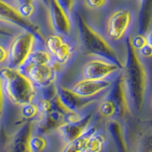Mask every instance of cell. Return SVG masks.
Returning <instances> with one entry per match:
<instances>
[{"instance_id": "5bb4252c", "label": "cell", "mask_w": 152, "mask_h": 152, "mask_svg": "<svg viewBox=\"0 0 152 152\" xmlns=\"http://www.w3.org/2000/svg\"><path fill=\"white\" fill-rule=\"evenodd\" d=\"M107 98L111 100L112 103L114 104V106L116 107V115L118 117L123 118L129 112L123 75H121L115 81V83L112 86V88L109 91Z\"/></svg>"}, {"instance_id": "d4e9b609", "label": "cell", "mask_w": 152, "mask_h": 152, "mask_svg": "<svg viewBox=\"0 0 152 152\" xmlns=\"http://www.w3.org/2000/svg\"><path fill=\"white\" fill-rule=\"evenodd\" d=\"M16 9L19 11V12L27 19H30V17L33 15V13H34V11H35L34 4H33L32 1H30V0L19 2V5Z\"/></svg>"}, {"instance_id": "603a6c76", "label": "cell", "mask_w": 152, "mask_h": 152, "mask_svg": "<svg viewBox=\"0 0 152 152\" xmlns=\"http://www.w3.org/2000/svg\"><path fill=\"white\" fill-rule=\"evenodd\" d=\"M98 111L100 115L104 118H110L114 115H116V107L114 106L111 100L106 97V99L100 104Z\"/></svg>"}, {"instance_id": "7c38bea8", "label": "cell", "mask_w": 152, "mask_h": 152, "mask_svg": "<svg viewBox=\"0 0 152 152\" xmlns=\"http://www.w3.org/2000/svg\"><path fill=\"white\" fill-rule=\"evenodd\" d=\"M112 86L111 82L108 80H90V79H83L78 81L71 90L74 91L79 96L88 99L100 92L109 88Z\"/></svg>"}, {"instance_id": "277c9868", "label": "cell", "mask_w": 152, "mask_h": 152, "mask_svg": "<svg viewBox=\"0 0 152 152\" xmlns=\"http://www.w3.org/2000/svg\"><path fill=\"white\" fill-rule=\"evenodd\" d=\"M35 36L28 31H22L13 38L9 50L10 68L20 69L26 65L33 51Z\"/></svg>"}, {"instance_id": "9a60e30c", "label": "cell", "mask_w": 152, "mask_h": 152, "mask_svg": "<svg viewBox=\"0 0 152 152\" xmlns=\"http://www.w3.org/2000/svg\"><path fill=\"white\" fill-rule=\"evenodd\" d=\"M91 119H92V114L89 113L82 117V119L77 123L65 124V125L58 128V131L61 137L63 138V140L66 144L76 140L88 129V127L90 122H91Z\"/></svg>"}, {"instance_id": "ffe728a7", "label": "cell", "mask_w": 152, "mask_h": 152, "mask_svg": "<svg viewBox=\"0 0 152 152\" xmlns=\"http://www.w3.org/2000/svg\"><path fill=\"white\" fill-rule=\"evenodd\" d=\"M104 142H106V139L102 134H99L97 132L94 133L88 141L85 152H102Z\"/></svg>"}, {"instance_id": "4316f807", "label": "cell", "mask_w": 152, "mask_h": 152, "mask_svg": "<svg viewBox=\"0 0 152 152\" xmlns=\"http://www.w3.org/2000/svg\"><path fill=\"white\" fill-rule=\"evenodd\" d=\"M132 42V46L135 50H141L142 49L146 44H147V38L145 35L142 34H137L134 39H131Z\"/></svg>"}, {"instance_id": "9c48e42d", "label": "cell", "mask_w": 152, "mask_h": 152, "mask_svg": "<svg viewBox=\"0 0 152 152\" xmlns=\"http://www.w3.org/2000/svg\"><path fill=\"white\" fill-rule=\"evenodd\" d=\"M25 75H27L34 86H38L41 88L53 85L56 80L55 70L51 65L36 66L28 62V66L25 69Z\"/></svg>"}, {"instance_id": "52a82bcc", "label": "cell", "mask_w": 152, "mask_h": 152, "mask_svg": "<svg viewBox=\"0 0 152 152\" xmlns=\"http://www.w3.org/2000/svg\"><path fill=\"white\" fill-rule=\"evenodd\" d=\"M131 23V13L128 10H118L108 18L107 31L112 40H120L126 32Z\"/></svg>"}, {"instance_id": "83f0119b", "label": "cell", "mask_w": 152, "mask_h": 152, "mask_svg": "<svg viewBox=\"0 0 152 152\" xmlns=\"http://www.w3.org/2000/svg\"><path fill=\"white\" fill-rule=\"evenodd\" d=\"M107 1L104 0H88L86 1V4L91 9H100L103 8L104 5H107Z\"/></svg>"}, {"instance_id": "30bf717a", "label": "cell", "mask_w": 152, "mask_h": 152, "mask_svg": "<svg viewBox=\"0 0 152 152\" xmlns=\"http://www.w3.org/2000/svg\"><path fill=\"white\" fill-rule=\"evenodd\" d=\"M119 66L102 59L90 60L84 68L85 79L106 80L107 77L117 71Z\"/></svg>"}, {"instance_id": "f1b7e54d", "label": "cell", "mask_w": 152, "mask_h": 152, "mask_svg": "<svg viewBox=\"0 0 152 152\" xmlns=\"http://www.w3.org/2000/svg\"><path fill=\"white\" fill-rule=\"evenodd\" d=\"M9 61V50L0 45V64Z\"/></svg>"}, {"instance_id": "e0dca14e", "label": "cell", "mask_w": 152, "mask_h": 152, "mask_svg": "<svg viewBox=\"0 0 152 152\" xmlns=\"http://www.w3.org/2000/svg\"><path fill=\"white\" fill-rule=\"evenodd\" d=\"M96 132L97 131L95 127L89 128V129L86 131L81 137L69 142V144H66L61 152H85V148H86V145H87L88 141L89 140V138Z\"/></svg>"}, {"instance_id": "5b68a950", "label": "cell", "mask_w": 152, "mask_h": 152, "mask_svg": "<svg viewBox=\"0 0 152 152\" xmlns=\"http://www.w3.org/2000/svg\"><path fill=\"white\" fill-rule=\"evenodd\" d=\"M0 21L22 28L24 31H28L35 36L36 40L44 43L46 38L41 32L40 28L30 19L24 17L18 10L5 1H0Z\"/></svg>"}, {"instance_id": "ba28073f", "label": "cell", "mask_w": 152, "mask_h": 152, "mask_svg": "<svg viewBox=\"0 0 152 152\" xmlns=\"http://www.w3.org/2000/svg\"><path fill=\"white\" fill-rule=\"evenodd\" d=\"M50 16V23L53 31L58 35H69L71 31V23L68 13L61 6L59 1L51 0L48 2Z\"/></svg>"}, {"instance_id": "2e32d148", "label": "cell", "mask_w": 152, "mask_h": 152, "mask_svg": "<svg viewBox=\"0 0 152 152\" xmlns=\"http://www.w3.org/2000/svg\"><path fill=\"white\" fill-rule=\"evenodd\" d=\"M139 14V33L145 35L152 18V1H142Z\"/></svg>"}, {"instance_id": "4dcf8cb0", "label": "cell", "mask_w": 152, "mask_h": 152, "mask_svg": "<svg viewBox=\"0 0 152 152\" xmlns=\"http://www.w3.org/2000/svg\"><path fill=\"white\" fill-rule=\"evenodd\" d=\"M140 51H141V53H142V56L147 57V58L152 57V48L148 44H146L144 48H142V49H141Z\"/></svg>"}, {"instance_id": "8992f818", "label": "cell", "mask_w": 152, "mask_h": 152, "mask_svg": "<svg viewBox=\"0 0 152 152\" xmlns=\"http://www.w3.org/2000/svg\"><path fill=\"white\" fill-rule=\"evenodd\" d=\"M71 112L60 102L58 97L51 99V108L49 111L38 114V130L42 134H48L66 124V118Z\"/></svg>"}, {"instance_id": "cb8c5ba5", "label": "cell", "mask_w": 152, "mask_h": 152, "mask_svg": "<svg viewBox=\"0 0 152 152\" xmlns=\"http://www.w3.org/2000/svg\"><path fill=\"white\" fill-rule=\"evenodd\" d=\"M20 114L22 118H24L27 121H33V119L38 116L39 114V108L37 104H34L33 103L22 106L20 108Z\"/></svg>"}, {"instance_id": "8fae6325", "label": "cell", "mask_w": 152, "mask_h": 152, "mask_svg": "<svg viewBox=\"0 0 152 152\" xmlns=\"http://www.w3.org/2000/svg\"><path fill=\"white\" fill-rule=\"evenodd\" d=\"M33 121H27L14 133L10 142L9 152H32L30 140L32 136Z\"/></svg>"}, {"instance_id": "6da1fadb", "label": "cell", "mask_w": 152, "mask_h": 152, "mask_svg": "<svg viewBox=\"0 0 152 152\" xmlns=\"http://www.w3.org/2000/svg\"><path fill=\"white\" fill-rule=\"evenodd\" d=\"M126 59L124 64V83L130 100L137 109H140L144 103L145 92V70L141 63L136 50L132 46L131 38L126 40Z\"/></svg>"}, {"instance_id": "836d02e7", "label": "cell", "mask_w": 152, "mask_h": 152, "mask_svg": "<svg viewBox=\"0 0 152 152\" xmlns=\"http://www.w3.org/2000/svg\"><path fill=\"white\" fill-rule=\"evenodd\" d=\"M0 35L5 36V37H12V36H13V34L11 31L6 30V28H2V27H0Z\"/></svg>"}, {"instance_id": "4fadbf2b", "label": "cell", "mask_w": 152, "mask_h": 152, "mask_svg": "<svg viewBox=\"0 0 152 152\" xmlns=\"http://www.w3.org/2000/svg\"><path fill=\"white\" fill-rule=\"evenodd\" d=\"M57 97L69 110L75 112H78V110H81L94 102V100L79 96L70 88H65L63 86H57Z\"/></svg>"}, {"instance_id": "484cf974", "label": "cell", "mask_w": 152, "mask_h": 152, "mask_svg": "<svg viewBox=\"0 0 152 152\" xmlns=\"http://www.w3.org/2000/svg\"><path fill=\"white\" fill-rule=\"evenodd\" d=\"M48 145L47 140L42 136H31L30 146L32 152H43Z\"/></svg>"}, {"instance_id": "7a4b0ae2", "label": "cell", "mask_w": 152, "mask_h": 152, "mask_svg": "<svg viewBox=\"0 0 152 152\" xmlns=\"http://www.w3.org/2000/svg\"><path fill=\"white\" fill-rule=\"evenodd\" d=\"M0 79L9 100L16 106L22 107L33 102L36 95L35 86L20 69L10 66L0 69Z\"/></svg>"}, {"instance_id": "44dd1931", "label": "cell", "mask_w": 152, "mask_h": 152, "mask_svg": "<svg viewBox=\"0 0 152 152\" xmlns=\"http://www.w3.org/2000/svg\"><path fill=\"white\" fill-rule=\"evenodd\" d=\"M72 51H73L72 47L65 42L64 44L55 51V53L53 55L55 57L57 63H59L61 65V64L66 63V62L70 59L71 55H72Z\"/></svg>"}, {"instance_id": "e575fe53", "label": "cell", "mask_w": 152, "mask_h": 152, "mask_svg": "<svg viewBox=\"0 0 152 152\" xmlns=\"http://www.w3.org/2000/svg\"><path fill=\"white\" fill-rule=\"evenodd\" d=\"M146 38H147V44L152 48V31L148 33V36Z\"/></svg>"}, {"instance_id": "d6986e66", "label": "cell", "mask_w": 152, "mask_h": 152, "mask_svg": "<svg viewBox=\"0 0 152 152\" xmlns=\"http://www.w3.org/2000/svg\"><path fill=\"white\" fill-rule=\"evenodd\" d=\"M28 62L36 66L50 65L51 54L48 50H33L31 52V54L30 55V58H28Z\"/></svg>"}, {"instance_id": "1f68e13d", "label": "cell", "mask_w": 152, "mask_h": 152, "mask_svg": "<svg viewBox=\"0 0 152 152\" xmlns=\"http://www.w3.org/2000/svg\"><path fill=\"white\" fill-rule=\"evenodd\" d=\"M142 140L144 141L147 145H149L152 148V130L145 134L144 137H142Z\"/></svg>"}, {"instance_id": "d6a6232c", "label": "cell", "mask_w": 152, "mask_h": 152, "mask_svg": "<svg viewBox=\"0 0 152 152\" xmlns=\"http://www.w3.org/2000/svg\"><path fill=\"white\" fill-rule=\"evenodd\" d=\"M59 3L61 4V6L64 8V10L66 12V11H70L71 8H72V5L74 4V2L72 1H59Z\"/></svg>"}, {"instance_id": "7402d4cb", "label": "cell", "mask_w": 152, "mask_h": 152, "mask_svg": "<svg viewBox=\"0 0 152 152\" xmlns=\"http://www.w3.org/2000/svg\"><path fill=\"white\" fill-rule=\"evenodd\" d=\"M64 43H65L64 39L62 38L61 35H58V34L50 35L48 38H46V40H45V45L48 49V51H49L50 54H54L55 51L58 50Z\"/></svg>"}, {"instance_id": "f546056e", "label": "cell", "mask_w": 152, "mask_h": 152, "mask_svg": "<svg viewBox=\"0 0 152 152\" xmlns=\"http://www.w3.org/2000/svg\"><path fill=\"white\" fill-rule=\"evenodd\" d=\"M4 108V87L1 79H0V118L2 117Z\"/></svg>"}, {"instance_id": "3957f363", "label": "cell", "mask_w": 152, "mask_h": 152, "mask_svg": "<svg viewBox=\"0 0 152 152\" xmlns=\"http://www.w3.org/2000/svg\"><path fill=\"white\" fill-rule=\"evenodd\" d=\"M79 31V38L81 46L86 54L101 57L104 61L118 66L120 69L124 68V64L119 58L117 52L109 46L104 38L90 28L87 21L80 15H76Z\"/></svg>"}, {"instance_id": "ac0fdd59", "label": "cell", "mask_w": 152, "mask_h": 152, "mask_svg": "<svg viewBox=\"0 0 152 152\" xmlns=\"http://www.w3.org/2000/svg\"><path fill=\"white\" fill-rule=\"evenodd\" d=\"M109 132H110L113 140L115 142L118 151L119 152H128L125 140H124V138H123L121 126L119 125L117 122L110 123V125H109Z\"/></svg>"}]
</instances>
